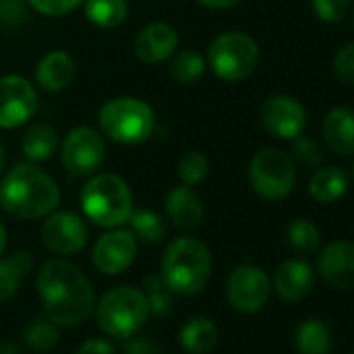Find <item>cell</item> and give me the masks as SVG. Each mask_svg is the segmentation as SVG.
Here are the masks:
<instances>
[{
    "mask_svg": "<svg viewBox=\"0 0 354 354\" xmlns=\"http://www.w3.org/2000/svg\"><path fill=\"white\" fill-rule=\"evenodd\" d=\"M348 192V175L337 165H327L315 169L310 182H308V194L319 205H333Z\"/></svg>",
    "mask_w": 354,
    "mask_h": 354,
    "instance_id": "44dd1931",
    "label": "cell"
},
{
    "mask_svg": "<svg viewBox=\"0 0 354 354\" xmlns=\"http://www.w3.org/2000/svg\"><path fill=\"white\" fill-rule=\"evenodd\" d=\"M106 158V144L98 129L90 125L73 127L61 144V160L69 175H94Z\"/></svg>",
    "mask_w": 354,
    "mask_h": 354,
    "instance_id": "9c48e42d",
    "label": "cell"
},
{
    "mask_svg": "<svg viewBox=\"0 0 354 354\" xmlns=\"http://www.w3.org/2000/svg\"><path fill=\"white\" fill-rule=\"evenodd\" d=\"M28 21V7L24 0H0V28L17 30Z\"/></svg>",
    "mask_w": 354,
    "mask_h": 354,
    "instance_id": "e575fe53",
    "label": "cell"
},
{
    "mask_svg": "<svg viewBox=\"0 0 354 354\" xmlns=\"http://www.w3.org/2000/svg\"><path fill=\"white\" fill-rule=\"evenodd\" d=\"M177 46H180V36H177L175 28L158 21V24H148L138 32L133 42V53L142 63L156 65L169 61L175 55Z\"/></svg>",
    "mask_w": 354,
    "mask_h": 354,
    "instance_id": "2e32d148",
    "label": "cell"
},
{
    "mask_svg": "<svg viewBox=\"0 0 354 354\" xmlns=\"http://www.w3.org/2000/svg\"><path fill=\"white\" fill-rule=\"evenodd\" d=\"M75 354H117V348L109 337H88L77 346Z\"/></svg>",
    "mask_w": 354,
    "mask_h": 354,
    "instance_id": "f35d334b",
    "label": "cell"
},
{
    "mask_svg": "<svg viewBox=\"0 0 354 354\" xmlns=\"http://www.w3.org/2000/svg\"><path fill=\"white\" fill-rule=\"evenodd\" d=\"M292 142H294V146H292L294 158L302 167H306V169H319L323 165V150H321V146L313 138L298 136Z\"/></svg>",
    "mask_w": 354,
    "mask_h": 354,
    "instance_id": "d6a6232c",
    "label": "cell"
},
{
    "mask_svg": "<svg viewBox=\"0 0 354 354\" xmlns=\"http://www.w3.org/2000/svg\"><path fill=\"white\" fill-rule=\"evenodd\" d=\"M225 296L232 308L244 315L259 313L271 296V279L254 265L236 267L225 283Z\"/></svg>",
    "mask_w": 354,
    "mask_h": 354,
    "instance_id": "30bf717a",
    "label": "cell"
},
{
    "mask_svg": "<svg viewBox=\"0 0 354 354\" xmlns=\"http://www.w3.org/2000/svg\"><path fill=\"white\" fill-rule=\"evenodd\" d=\"M57 146H59L57 129L53 125H46V123L32 125L21 140V150L30 162L48 160L57 152Z\"/></svg>",
    "mask_w": 354,
    "mask_h": 354,
    "instance_id": "cb8c5ba5",
    "label": "cell"
},
{
    "mask_svg": "<svg viewBox=\"0 0 354 354\" xmlns=\"http://www.w3.org/2000/svg\"><path fill=\"white\" fill-rule=\"evenodd\" d=\"M352 354H354V352H352Z\"/></svg>",
    "mask_w": 354,
    "mask_h": 354,
    "instance_id": "f6af8a7d",
    "label": "cell"
},
{
    "mask_svg": "<svg viewBox=\"0 0 354 354\" xmlns=\"http://www.w3.org/2000/svg\"><path fill=\"white\" fill-rule=\"evenodd\" d=\"M319 273L325 283L335 290H354V242L337 240L327 244L317 261Z\"/></svg>",
    "mask_w": 354,
    "mask_h": 354,
    "instance_id": "9a60e30c",
    "label": "cell"
},
{
    "mask_svg": "<svg viewBox=\"0 0 354 354\" xmlns=\"http://www.w3.org/2000/svg\"><path fill=\"white\" fill-rule=\"evenodd\" d=\"M36 82L46 92H63L75 77V61L65 50L46 53L36 65Z\"/></svg>",
    "mask_w": 354,
    "mask_h": 354,
    "instance_id": "ffe728a7",
    "label": "cell"
},
{
    "mask_svg": "<svg viewBox=\"0 0 354 354\" xmlns=\"http://www.w3.org/2000/svg\"><path fill=\"white\" fill-rule=\"evenodd\" d=\"M219 342V329L209 317H192L180 329V346L188 354H207Z\"/></svg>",
    "mask_w": 354,
    "mask_h": 354,
    "instance_id": "7402d4cb",
    "label": "cell"
},
{
    "mask_svg": "<svg viewBox=\"0 0 354 354\" xmlns=\"http://www.w3.org/2000/svg\"><path fill=\"white\" fill-rule=\"evenodd\" d=\"M352 26H354V11H352Z\"/></svg>",
    "mask_w": 354,
    "mask_h": 354,
    "instance_id": "ee69618b",
    "label": "cell"
},
{
    "mask_svg": "<svg viewBox=\"0 0 354 354\" xmlns=\"http://www.w3.org/2000/svg\"><path fill=\"white\" fill-rule=\"evenodd\" d=\"M44 315L57 327H75L90 319L96 306L94 286L86 273L63 259L46 261L36 277Z\"/></svg>",
    "mask_w": 354,
    "mask_h": 354,
    "instance_id": "6da1fadb",
    "label": "cell"
},
{
    "mask_svg": "<svg viewBox=\"0 0 354 354\" xmlns=\"http://www.w3.org/2000/svg\"><path fill=\"white\" fill-rule=\"evenodd\" d=\"M121 354H160V346L156 344V339L136 333V335L123 339Z\"/></svg>",
    "mask_w": 354,
    "mask_h": 354,
    "instance_id": "74e56055",
    "label": "cell"
},
{
    "mask_svg": "<svg viewBox=\"0 0 354 354\" xmlns=\"http://www.w3.org/2000/svg\"><path fill=\"white\" fill-rule=\"evenodd\" d=\"M259 44L246 32H225L207 50V65L223 82H242L259 65Z\"/></svg>",
    "mask_w": 354,
    "mask_h": 354,
    "instance_id": "52a82bcc",
    "label": "cell"
},
{
    "mask_svg": "<svg viewBox=\"0 0 354 354\" xmlns=\"http://www.w3.org/2000/svg\"><path fill=\"white\" fill-rule=\"evenodd\" d=\"M154 111L140 98L119 96L98 111L100 131L121 144H142L154 133Z\"/></svg>",
    "mask_w": 354,
    "mask_h": 354,
    "instance_id": "8992f818",
    "label": "cell"
},
{
    "mask_svg": "<svg viewBox=\"0 0 354 354\" xmlns=\"http://www.w3.org/2000/svg\"><path fill=\"white\" fill-rule=\"evenodd\" d=\"M211 250L194 236L173 240L160 261V279L175 296L192 298L201 294L211 279Z\"/></svg>",
    "mask_w": 354,
    "mask_h": 354,
    "instance_id": "3957f363",
    "label": "cell"
},
{
    "mask_svg": "<svg viewBox=\"0 0 354 354\" xmlns=\"http://www.w3.org/2000/svg\"><path fill=\"white\" fill-rule=\"evenodd\" d=\"M7 242H9V236H7V227L0 223V259H3L5 250H7Z\"/></svg>",
    "mask_w": 354,
    "mask_h": 354,
    "instance_id": "b9f144b4",
    "label": "cell"
},
{
    "mask_svg": "<svg viewBox=\"0 0 354 354\" xmlns=\"http://www.w3.org/2000/svg\"><path fill=\"white\" fill-rule=\"evenodd\" d=\"M96 325L115 339L136 335L150 317V306L142 290L131 286H117L102 294L94 306Z\"/></svg>",
    "mask_w": 354,
    "mask_h": 354,
    "instance_id": "5b68a950",
    "label": "cell"
},
{
    "mask_svg": "<svg viewBox=\"0 0 354 354\" xmlns=\"http://www.w3.org/2000/svg\"><path fill=\"white\" fill-rule=\"evenodd\" d=\"M261 125L279 140H294L302 136L306 127V111L300 104V100L275 94L267 98L261 106Z\"/></svg>",
    "mask_w": 354,
    "mask_h": 354,
    "instance_id": "4fadbf2b",
    "label": "cell"
},
{
    "mask_svg": "<svg viewBox=\"0 0 354 354\" xmlns=\"http://www.w3.org/2000/svg\"><path fill=\"white\" fill-rule=\"evenodd\" d=\"M38 111V92L21 75L0 77V127L15 129L26 125Z\"/></svg>",
    "mask_w": 354,
    "mask_h": 354,
    "instance_id": "8fae6325",
    "label": "cell"
},
{
    "mask_svg": "<svg viewBox=\"0 0 354 354\" xmlns=\"http://www.w3.org/2000/svg\"><path fill=\"white\" fill-rule=\"evenodd\" d=\"M59 339H61L59 327L46 315L32 317L24 329V344L36 352H48V350L57 348Z\"/></svg>",
    "mask_w": 354,
    "mask_h": 354,
    "instance_id": "4316f807",
    "label": "cell"
},
{
    "mask_svg": "<svg viewBox=\"0 0 354 354\" xmlns=\"http://www.w3.org/2000/svg\"><path fill=\"white\" fill-rule=\"evenodd\" d=\"M0 354H24V348H21L19 342L7 339V342L0 344Z\"/></svg>",
    "mask_w": 354,
    "mask_h": 354,
    "instance_id": "60d3db41",
    "label": "cell"
},
{
    "mask_svg": "<svg viewBox=\"0 0 354 354\" xmlns=\"http://www.w3.org/2000/svg\"><path fill=\"white\" fill-rule=\"evenodd\" d=\"M352 0H310V9L321 24H339L350 11Z\"/></svg>",
    "mask_w": 354,
    "mask_h": 354,
    "instance_id": "836d02e7",
    "label": "cell"
},
{
    "mask_svg": "<svg viewBox=\"0 0 354 354\" xmlns=\"http://www.w3.org/2000/svg\"><path fill=\"white\" fill-rule=\"evenodd\" d=\"M127 223L131 225V234L146 244H158L167 234L162 217L150 209H133Z\"/></svg>",
    "mask_w": 354,
    "mask_h": 354,
    "instance_id": "f1b7e54d",
    "label": "cell"
},
{
    "mask_svg": "<svg viewBox=\"0 0 354 354\" xmlns=\"http://www.w3.org/2000/svg\"><path fill=\"white\" fill-rule=\"evenodd\" d=\"M209 158L203 152H186L180 158V165H177V175H180L182 184L186 186H198L201 182H205V177L209 175Z\"/></svg>",
    "mask_w": 354,
    "mask_h": 354,
    "instance_id": "1f68e13d",
    "label": "cell"
},
{
    "mask_svg": "<svg viewBox=\"0 0 354 354\" xmlns=\"http://www.w3.org/2000/svg\"><path fill=\"white\" fill-rule=\"evenodd\" d=\"M250 188L265 201H281L296 186V169L292 156L281 148L259 150L248 165Z\"/></svg>",
    "mask_w": 354,
    "mask_h": 354,
    "instance_id": "ba28073f",
    "label": "cell"
},
{
    "mask_svg": "<svg viewBox=\"0 0 354 354\" xmlns=\"http://www.w3.org/2000/svg\"><path fill=\"white\" fill-rule=\"evenodd\" d=\"M286 240L294 250L315 252L321 244V234L317 225L308 219H294L286 230Z\"/></svg>",
    "mask_w": 354,
    "mask_h": 354,
    "instance_id": "4dcf8cb0",
    "label": "cell"
},
{
    "mask_svg": "<svg viewBox=\"0 0 354 354\" xmlns=\"http://www.w3.org/2000/svg\"><path fill=\"white\" fill-rule=\"evenodd\" d=\"M165 213L169 221L182 232H194L205 219V207L192 186H175L165 196Z\"/></svg>",
    "mask_w": 354,
    "mask_h": 354,
    "instance_id": "e0dca14e",
    "label": "cell"
},
{
    "mask_svg": "<svg viewBox=\"0 0 354 354\" xmlns=\"http://www.w3.org/2000/svg\"><path fill=\"white\" fill-rule=\"evenodd\" d=\"M34 257L28 250H17L9 259H0V302L11 300L21 288L24 277L32 271Z\"/></svg>",
    "mask_w": 354,
    "mask_h": 354,
    "instance_id": "603a6c76",
    "label": "cell"
},
{
    "mask_svg": "<svg viewBox=\"0 0 354 354\" xmlns=\"http://www.w3.org/2000/svg\"><path fill=\"white\" fill-rule=\"evenodd\" d=\"M125 0H86V17L102 30H115L127 19Z\"/></svg>",
    "mask_w": 354,
    "mask_h": 354,
    "instance_id": "d4e9b609",
    "label": "cell"
},
{
    "mask_svg": "<svg viewBox=\"0 0 354 354\" xmlns=\"http://www.w3.org/2000/svg\"><path fill=\"white\" fill-rule=\"evenodd\" d=\"M138 254L136 236L127 230L113 227L100 236L92 248V265L104 275H119L131 267Z\"/></svg>",
    "mask_w": 354,
    "mask_h": 354,
    "instance_id": "5bb4252c",
    "label": "cell"
},
{
    "mask_svg": "<svg viewBox=\"0 0 354 354\" xmlns=\"http://www.w3.org/2000/svg\"><path fill=\"white\" fill-rule=\"evenodd\" d=\"M142 292L148 300L150 315L165 317L173 308V292L167 288V283L160 279V275H146L142 281Z\"/></svg>",
    "mask_w": 354,
    "mask_h": 354,
    "instance_id": "f546056e",
    "label": "cell"
},
{
    "mask_svg": "<svg viewBox=\"0 0 354 354\" xmlns=\"http://www.w3.org/2000/svg\"><path fill=\"white\" fill-rule=\"evenodd\" d=\"M3 169H5V144L0 140V173H3Z\"/></svg>",
    "mask_w": 354,
    "mask_h": 354,
    "instance_id": "7bdbcfd3",
    "label": "cell"
},
{
    "mask_svg": "<svg viewBox=\"0 0 354 354\" xmlns=\"http://www.w3.org/2000/svg\"><path fill=\"white\" fill-rule=\"evenodd\" d=\"M205 71H207V59L196 50H184L180 55H175L169 65L171 77L182 86L196 84L205 75Z\"/></svg>",
    "mask_w": 354,
    "mask_h": 354,
    "instance_id": "83f0119b",
    "label": "cell"
},
{
    "mask_svg": "<svg viewBox=\"0 0 354 354\" xmlns=\"http://www.w3.org/2000/svg\"><path fill=\"white\" fill-rule=\"evenodd\" d=\"M28 3L46 17H61L80 7L84 0H28Z\"/></svg>",
    "mask_w": 354,
    "mask_h": 354,
    "instance_id": "8d00e7d4",
    "label": "cell"
},
{
    "mask_svg": "<svg viewBox=\"0 0 354 354\" xmlns=\"http://www.w3.org/2000/svg\"><path fill=\"white\" fill-rule=\"evenodd\" d=\"M333 71H335V75L344 84L354 86V42L344 44L335 53V57H333Z\"/></svg>",
    "mask_w": 354,
    "mask_h": 354,
    "instance_id": "d590c367",
    "label": "cell"
},
{
    "mask_svg": "<svg viewBox=\"0 0 354 354\" xmlns=\"http://www.w3.org/2000/svg\"><path fill=\"white\" fill-rule=\"evenodd\" d=\"M88 225L86 221L69 211L50 213L42 223V242L48 250L59 257L80 254L88 244Z\"/></svg>",
    "mask_w": 354,
    "mask_h": 354,
    "instance_id": "7c38bea8",
    "label": "cell"
},
{
    "mask_svg": "<svg viewBox=\"0 0 354 354\" xmlns=\"http://www.w3.org/2000/svg\"><path fill=\"white\" fill-rule=\"evenodd\" d=\"M313 283H315V275L310 265L298 259H288L275 269L271 288L277 292L281 300L296 302L302 300L313 290Z\"/></svg>",
    "mask_w": 354,
    "mask_h": 354,
    "instance_id": "ac0fdd59",
    "label": "cell"
},
{
    "mask_svg": "<svg viewBox=\"0 0 354 354\" xmlns=\"http://www.w3.org/2000/svg\"><path fill=\"white\" fill-rule=\"evenodd\" d=\"M61 203V190L36 162L15 165L0 182V207L21 221L44 219Z\"/></svg>",
    "mask_w": 354,
    "mask_h": 354,
    "instance_id": "7a4b0ae2",
    "label": "cell"
},
{
    "mask_svg": "<svg viewBox=\"0 0 354 354\" xmlns=\"http://www.w3.org/2000/svg\"><path fill=\"white\" fill-rule=\"evenodd\" d=\"M331 342V331L319 319H308L296 329V348L300 354H327Z\"/></svg>",
    "mask_w": 354,
    "mask_h": 354,
    "instance_id": "484cf974",
    "label": "cell"
},
{
    "mask_svg": "<svg viewBox=\"0 0 354 354\" xmlns=\"http://www.w3.org/2000/svg\"><path fill=\"white\" fill-rule=\"evenodd\" d=\"M321 136L333 154L352 156L354 154V111L348 106L331 109L321 123Z\"/></svg>",
    "mask_w": 354,
    "mask_h": 354,
    "instance_id": "d6986e66",
    "label": "cell"
},
{
    "mask_svg": "<svg viewBox=\"0 0 354 354\" xmlns=\"http://www.w3.org/2000/svg\"><path fill=\"white\" fill-rule=\"evenodd\" d=\"M198 3L207 9H213V11H223V9H232L236 5H240L242 0H198Z\"/></svg>",
    "mask_w": 354,
    "mask_h": 354,
    "instance_id": "ab89813d",
    "label": "cell"
},
{
    "mask_svg": "<svg viewBox=\"0 0 354 354\" xmlns=\"http://www.w3.org/2000/svg\"><path fill=\"white\" fill-rule=\"evenodd\" d=\"M82 211L98 227H121L133 211V196L123 177L115 173H96L82 188Z\"/></svg>",
    "mask_w": 354,
    "mask_h": 354,
    "instance_id": "277c9868",
    "label": "cell"
}]
</instances>
